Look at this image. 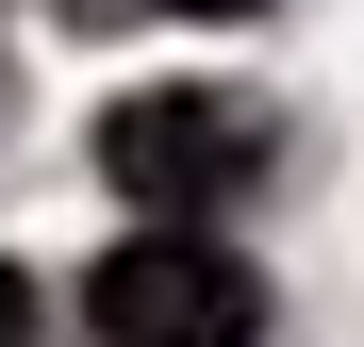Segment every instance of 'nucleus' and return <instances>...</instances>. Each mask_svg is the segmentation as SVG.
Here are the masks:
<instances>
[{
    "instance_id": "obj_4",
    "label": "nucleus",
    "mask_w": 364,
    "mask_h": 347,
    "mask_svg": "<svg viewBox=\"0 0 364 347\" xmlns=\"http://www.w3.org/2000/svg\"><path fill=\"white\" fill-rule=\"evenodd\" d=\"M182 17H249V0H182Z\"/></svg>"
},
{
    "instance_id": "obj_3",
    "label": "nucleus",
    "mask_w": 364,
    "mask_h": 347,
    "mask_svg": "<svg viewBox=\"0 0 364 347\" xmlns=\"http://www.w3.org/2000/svg\"><path fill=\"white\" fill-rule=\"evenodd\" d=\"M0 347H33V265H0Z\"/></svg>"
},
{
    "instance_id": "obj_2",
    "label": "nucleus",
    "mask_w": 364,
    "mask_h": 347,
    "mask_svg": "<svg viewBox=\"0 0 364 347\" xmlns=\"http://www.w3.org/2000/svg\"><path fill=\"white\" fill-rule=\"evenodd\" d=\"M265 149H282L265 99H215V83H166V99H116V116H100V182H133V199H166V215L265 182Z\"/></svg>"
},
{
    "instance_id": "obj_1",
    "label": "nucleus",
    "mask_w": 364,
    "mask_h": 347,
    "mask_svg": "<svg viewBox=\"0 0 364 347\" xmlns=\"http://www.w3.org/2000/svg\"><path fill=\"white\" fill-rule=\"evenodd\" d=\"M83 314H100V347H265V265L215 231H133L83 281Z\"/></svg>"
}]
</instances>
